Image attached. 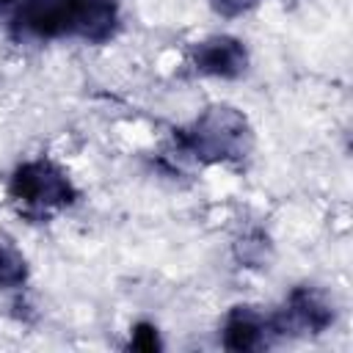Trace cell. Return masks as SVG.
Returning <instances> with one entry per match:
<instances>
[{"mask_svg":"<svg viewBox=\"0 0 353 353\" xmlns=\"http://www.w3.org/2000/svg\"><path fill=\"white\" fill-rule=\"evenodd\" d=\"M256 3H259V0H210L212 11H215V14H221V17H226V19H232V17H240V14L251 11Z\"/></svg>","mask_w":353,"mask_h":353,"instance_id":"cell-9","label":"cell"},{"mask_svg":"<svg viewBox=\"0 0 353 353\" xmlns=\"http://www.w3.org/2000/svg\"><path fill=\"white\" fill-rule=\"evenodd\" d=\"M19 6H22V0H0V14L14 19V14L19 11Z\"/></svg>","mask_w":353,"mask_h":353,"instance_id":"cell-10","label":"cell"},{"mask_svg":"<svg viewBox=\"0 0 353 353\" xmlns=\"http://www.w3.org/2000/svg\"><path fill=\"white\" fill-rule=\"evenodd\" d=\"M179 143L199 163H234L251 152L254 130L237 108L212 105L179 132Z\"/></svg>","mask_w":353,"mask_h":353,"instance_id":"cell-2","label":"cell"},{"mask_svg":"<svg viewBox=\"0 0 353 353\" xmlns=\"http://www.w3.org/2000/svg\"><path fill=\"white\" fill-rule=\"evenodd\" d=\"M28 281L25 254L6 237H0V290H17Z\"/></svg>","mask_w":353,"mask_h":353,"instance_id":"cell-7","label":"cell"},{"mask_svg":"<svg viewBox=\"0 0 353 353\" xmlns=\"http://www.w3.org/2000/svg\"><path fill=\"white\" fill-rule=\"evenodd\" d=\"M270 323L273 334H323L334 323V306L317 287H295Z\"/></svg>","mask_w":353,"mask_h":353,"instance_id":"cell-4","label":"cell"},{"mask_svg":"<svg viewBox=\"0 0 353 353\" xmlns=\"http://www.w3.org/2000/svg\"><path fill=\"white\" fill-rule=\"evenodd\" d=\"M130 347H132V350H143V353H154V350H160L157 328H154L152 323H138V325L132 328Z\"/></svg>","mask_w":353,"mask_h":353,"instance_id":"cell-8","label":"cell"},{"mask_svg":"<svg viewBox=\"0 0 353 353\" xmlns=\"http://www.w3.org/2000/svg\"><path fill=\"white\" fill-rule=\"evenodd\" d=\"M270 334H273V323L265 314H259L251 306H234L223 323V347L237 353L259 350L268 345Z\"/></svg>","mask_w":353,"mask_h":353,"instance_id":"cell-6","label":"cell"},{"mask_svg":"<svg viewBox=\"0 0 353 353\" xmlns=\"http://www.w3.org/2000/svg\"><path fill=\"white\" fill-rule=\"evenodd\" d=\"M14 22L36 39L77 33L85 41H108L119 25L113 0H22Z\"/></svg>","mask_w":353,"mask_h":353,"instance_id":"cell-1","label":"cell"},{"mask_svg":"<svg viewBox=\"0 0 353 353\" xmlns=\"http://www.w3.org/2000/svg\"><path fill=\"white\" fill-rule=\"evenodd\" d=\"M193 66L212 77H240L248 66V50L234 36H212L196 44Z\"/></svg>","mask_w":353,"mask_h":353,"instance_id":"cell-5","label":"cell"},{"mask_svg":"<svg viewBox=\"0 0 353 353\" xmlns=\"http://www.w3.org/2000/svg\"><path fill=\"white\" fill-rule=\"evenodd\" d=\"M8 193L28 215H50L55 210L69 207L77 196L66 171L50 160L22 163L11 174Z\"/></svg>","mask_w":353,"mask_h":353,"instance_id":"cell-3","label":"cell"}]
</instances>
